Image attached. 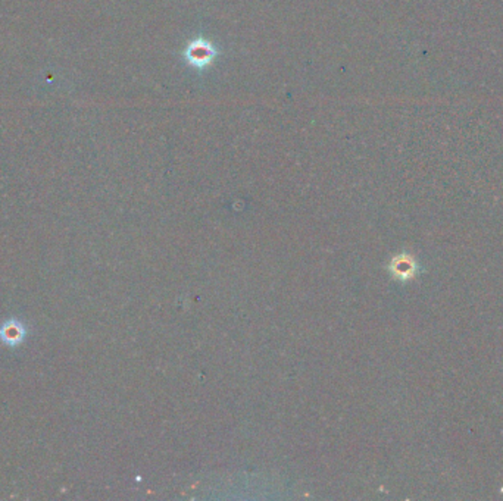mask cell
<instances>
[{
	"instance_id": "6da1fadb",
	"label": "cell",
	"mask_w": 503,
	"mask_h": 501,
	"mask_svg": "<svg viewBox=\"0 0 503 501\" xmlns=\"http://www.w3.org/2000/svg\"><path fill=\"white\" fill-rule=\"evenodd\" d=\"M218 55H220L218 49L215 47L211 42H208L202 37L191 40L183 52L184 61L196 69L208 68L209 65H212L215 62V59L218 58Z\"/></svg>"
},
{
	"instance_id": "7a4b0ae2",
	"label": "cell",
	"mask_w": 503,
	"mask_h": 501,
	"mask_svg": "<svg viewBox=\"0 0 503 501\" xmlns=\"http://www.w3.org/2000/svg\"><path fill=\"white\" fill-rule=\"evenodd\" d=\"M391 270L394 274H396V277L408 279V278L414 277V274L417 271V265L412 258L402 256V258L394 259V262L391 265Z\"/></svg>"
}]
</instances>
